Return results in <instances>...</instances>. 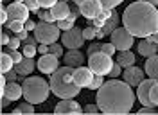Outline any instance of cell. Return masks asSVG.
Masks as SVG:
<instances>
[{"instance_id":"19","label":"cell","mask_w":158,"mask_h":115,"mask_svg":"<svg viewBox=\"0 0 158 115\" xmlns=\"http://www.w3.org/2000/svg\"><path fill=\"white\" fill-rule=\"evenodd\" d=\"M2 96L9 97L11 101H18L20 97L23 96V86L18 85L16 81H7V86H6V90L2 92Z\"/></svg>"},{"instance_id":"7","label":"cell","mask_w":158,"mask_h":115,"mask_svg":"<svg viewBox=\"0 0 158 115\" xmlns=\"http://www.w3.org/2000/svg\"><path fill=\"white\" fill-rule=\"evenodd\" d=\"M110 41L115 45L117 52H118V50H129L131 45L135 43V36H133L126 27H124V29L117 27L111 34H110Z\"/></svg>"},{"instance_id":"54","label":"cell","mask_w":158,"mask_h":115,"mask_svg":"<svg viewBox=\"0 0 158 115\" xmlns=\"http://www.w3.org/2000/svg\"><path fill=\"white\" fill-rule=\"evenodd\" d=\"M2 2H6V0H2Z\"/></svg>"},{"instance_id":"47","label":"cell","mask_w":158,"mask_h":115,"mask_svg":"<svg viewBox=\"0 0 158 115\" xmlns=\"http://www.w3.org/2000/svg\"><path fill=\"white\" fill-rule=\"evenodd\" d=\"M101 45H102V43H92V45H88V56L94 54V52H99V50H101Z\"/></svg>"},{"instance_id":"35","label":"cell","mask_w":158,"mask_h":115,"mask_svg":"<svg viewBox=\"0 0 158 115\" xmlns=\"http://www.w3.org/2000/svg\"><path fill=\"white\" fill-rule=\"evenodd\" d=\"M58 27L61 29V31H69V29H72V27H74V20H70V18L58 20Z\"/></svg>"},{"instance_id":"22","label":"cell","mask_w":158,"mask_h":115,"mask_svg":"<svg viewBox=\"0 0 158 115\" xmlns=\"http://www.w3.org/2000/svg\"><path fill=\"white\" fill-rule=\"evenodd\" d=\"M118 20H120V15H118L117 11L113 9V13H111V16L108 18V22H106V23H104V25L101 27V31L104 32V36L111 34V32H113V31H115V29L118 27Z\"/></svg>"},{"instance_id":"6","label":"cell","mask_w":158,"mask_h":115,"mask_svg":"<svg viewBox=\"0 0 158 115\" xmlns=\"http://www.w3.org/2000/svg\"><path fill=\"white\" fill-rule=\"evenodd\" d=\"M113 63H115V61L111 59V56L106 54V52H102V50L94 52V54L88 56V67L92 68V72L97 74V76H110Z\"/></svg>"},{"instance_id":"28","label":"cell","mask_w":158,"mask_h":115,"mask_svg":"<svg viewBox=\"0 0 158 115\" xmlns=\"http://www.w3.org/2000/svg\"><path fill=\"white\" fill-rule=\"evenodd\" d=\"M72 2H76V6H79L83 0H72ZM101 2H102V6H104L106 9H115L118 4H122L124 0H101Z\"/></svg>"},{"instance_id":"41","label":"cell","mask_w":158,"mask_h":115,"mask_svg":"<svg viewBox=\"0 0 158 115\" xmlns=\"http://www.w3.org/2000/svg\"><path fill=\"white\" fill-rule=\"evenodd\" d=\"M83 112H85V113H99L101 108H99V104H88V106L83 108Z\"/></svg>"},{"instance_id":"43","label":"cell","mask_w":158,"mask_h":115,"mask_svg":"<svg viewBox=\"0 0 158 115\" xmlns=\"http://www.w3.org/2000/svg\"><path fill=\"white\" fill-rule=\"evenodd\" d=\"M40 2V7H43V9H50L58 0H38Z\"/></svg>"},{"instance_id":"24","label":"cell","mask_w":158,"mask_h":115,"mask_svg":"<svg viewBox=\"0 0 158 115\" xmlns=\"http://www.w3.org/2000/svg\"><path fill=\"white\" fill-rule=\"evenodd\" d=\"M111 13H113V9H106V7H104V9L101 11V13H99V15H97V16H95L94 20H88L90 25H92V27L101 29L102 25H104V23H106V22H108V18L111 16Z\"/></svg>"},{"instance_id":"34","label":"cell","mask_w":158,"mask_h":115,"mask_svg":"<svg viewBox=\"0 0 158 115\" xmlns=\"http://www.w3.org/2000/svg\"><path fill=\"white\" fill-rule=\"evenodd\" d=\"M49 49H50V54H54L58 58L63 56V43H52V45H49Z\"/></svg>"},{"instance_id":"36","label":"cell","mask_w":158,"mask_h":115,"mask_svg":"<svg viewBox=\"0 0 158 115\" xmlns=\"http://www.w3.org/2000/svg\"><path fill=\"white\" fill-rule=\"evenodd\" d=\"M7 52L11 54V58L15 59V63H20L22 59H23V52H18V49H7Z\"/></svg>"},{"instance_id":"39","label":"cell","mask_w":158,"mask_h":115,"mask_svg":"<svg viewBox=\"0 0 158 115\" xmlns=\"http://www.w3.org/2000/svg\"><path fill=\"white\" fill-rule=\"evenodd\" d=\"M120 74H122V65L115 61V63H113V67H111V72H110V77H118Z\"/></svg>"},{"instance_id":"30","label":"cell","mask_w":158,"mask_h":115,"mask_svg":"<svg viewBox=\"0 0 158 115\" xmlns=\"http://www.w3.org/2000/svg\"><path fill=\"white\" fill-rule=\"evenodd\" d=\"M83 36H85V40L94 41V40L97 38V27H92V25L85 27V29H83Z\"/></svg>"},{"instance_id":"23","label":"cell","mask_w":158,"mask_h":115,"mask_svg":"<svg viewBox=\"0 0 158 115\" xmlns=\"http://www.w3.org/2000/svg\"><path fill=\"white\" fill-rule=\"evenodd\" d=\"M117 63H120V65H122V68L131 67V65H135V54H133L131 50H118Z\"/></svg>"},{"instance_id":"8","label":"cell","mask_w":158,"mask_h":115,"mask_svg":"<svg viewBox=\"0 0 158 115\" xmlns=\"http://www.w3.org/2000/svg\"><path fill=\"white\" fill-rule=\"evenodd\" d=\"M61 43H63L67 49H81L83 47V43H85L83 29H79V27L74 25L72 29L65 31L63 36H61Z\"/></svg>"},{"instance_id":"14","label":"cell","mask_w":158,"mask_h":115,"mask_svg":"<svg viewBox=\"0 0 158 115\" xmlns=\"http://www.w3.org/2000/svg\"><path fill=\"white\" fill-rule=\"evenodd\" d=\"M155 81H156V79L148 77V79H144V81L137 86V99L142 103V106H153L151 104V99H149V94H151V86L155 85Z\"/></svg>"},{"instance_id":"11","label":"cell","mask_w":158,"mask_h":115,"mask_svg":"<svg viewBox=\"0 0 158 115\" xmlns=\"http://www.w3.org/2000/svg\"><path fill=\"white\" fill-rule=\"evenodd\" d=\"M92 79H94V72H92V68L90 67H77L74 68V74H72V81L79 86V88H88L90 83H92Z\"/></svg>"},{"instance_id":"25","label":"cell","mask_w":158,"mask_h":115,"mask_svg":"<svg viewBox=\"0 0 158 115\" xmlns=\"http://www.w3.org/2000/svg\"><path fill=\"white\" fill-rule=\"evenodd\" d=\"M15 59L11 58L9 52H2L0 54V70H2V74H7L9 70H13L15 68Z\"/></svg>"},{"instance_id":"15","label":"cell","mask_w":158,"mask_h":115,"mask_svg":"<svg viewBox=\"0 0 158 115\" xmlns=\"http://www.w3.org/2000/svg\"><path fill=\"white\" fill-rule=\"evenodd\" d=\"M122 77H124V81H126V83H129L131 86H138L142 81H144V79H146V72H144L142 68L131 65V67L124 68V74H122Z\"/></svg>"},{"instance_id":"42","label":"cell","mask_w":158,"mask_h":115,"mask_svg":"<svg viewBox=\"0 0 158 115\" xmlns=\"http://www.w3.org/2000/svg\"><path fill=\"white\" fill-rule=\"evenodd\" d=\"M22 41H23V40H22V38H18V36H13V38H11V41H9V45H7V47H9V49H18L20 45H22Z\"/></svg>"},{"instance_id":"29","label":"cell","mask_w":158,"mask_h":115,"mask_svg":"<svg viewBox=\"0 0 158 115\" xmlns=\"http://www.w3.org/2000/svg\"><path fill=\"white\" fill-rule=\"evenodd\" d=\"M22 52H23V56H25V58H34V56H36V52H38V45L25 43V45L22 47Z\"/></svg>"},{"instance_id":"38","label":"cell","mask_w":158,"mask_h":115,"mask_svg":"<svg viewBox=\"0 0 158 115\" xmlns=\"http://www.w3.org/2000/svg\"><path fill=\"white\" fill-rule=\"evenodd\" d=\"M27 7H29V11H32V13H38L40 11V2L38 0H25L23 2Z\"/></svg>"},{"instance_id":"37","label":"cell","mask_w":158,"mask_h":115,"mask_svg":"<svg viewBox=\"0 0 158 115\" xmlns=\"http://www.w3.org/2000/svg\"><path fill=\"white\" fill-rule=\"evenodd\" d=\"M101 50L106 52V54H110V56H113V54L117 52V49H115V45H113L111 41H110V43H102V45H101Z\"/></svg>"},{"instance_id":"17","label":"cell","mask_w":158,"mask_h":115,"mask_svg":"<svg viewBox=\"0 0 158 115\" xmlns=\"http://www.w3.org/2000/svg\"><path fill=\"white\" fill-rule=\"evenodd\" d=\"M50 11H52V15H54V18H56V22L58 20H65V18H69V15H70V6L67 4V0H58L52 7H50Z\"/></svg>"},{"instance_id":"51","label":"cell","mask_w":158,"mask_h":115,"mask_svg":"<svg viewBox=\"0 0 158 115\" xmlns=\"http://www.w3.org/2000/svg\"><path fill=\"white\" fill-rule=\"evenodd\" d=\"M148 40H151L153 43H156V45H158V31H156V32H153L151 36H148Z\"/></svg>"},{"instance_id":"40","label":"cell","mask_w":158,"mask_h":115,"mask_svg":"<svg viewBox=\"0 0 158 115\" xmlns=\"http://www.w3.org/2000/svg\"><path fill=\"white\" fill-rule=\"evenodd\" d=\"M7 22H9V13H7V9L2 6V7H0V23H2V25H6Z\"/></svg>"},{"instance_id":"20","label":"cell","mask_w":158,"mask_h":115,"mask_svg":"<svg viewBox=\"0 0 158 115\" xmlns=\"http://www.w3.org/2000/svg\"><path fill=\"white\" fill-rule=\"evenodd\" d=\"M34 67H36V63H34V59H32V58H23L20 63L15 65V70L18 72L20 77H27L29 74H32Z\"/></svg>"},{"instance_id":"21","label":"cell","mask_w":158,"mask_h":115,"mask_svg":"<svg viewBox=\"0 0 158 115\" xmlns=\"http://www.w3.org/2000/svg\"><path fill=\"white\" fill-rule=\"evenodd\" d=\"M144 72L148 77L158 79V54H153L146 59V65H144Z\"/></svg>"},{"instance_id":"27","label":"cell","mask_w":158,"mask_h":115,"mask_svg":"<svg viewBox=\"0 0 158 115\" xmlns=\"http://www.w3.org/2000/svg\"><path fill=\"white\" fill-rule=\"evenodd\" d=\"M7 29L13 31L15 34H20V32L25 31V25H23V22H20V20H11V22H7Z\"/></svg>"},{"instance_id":"16","label":"cell","mask_w":158,"mask_h":115,"mask_svg":"<svg viewBox=\"0 0 158 115\" xmlns=\"http://www.w3.org/2000/svg\"><path fill=\"white\" fill-rule=\"evenodd\" d=\"M85 59H86V58L81 52V49H69V52L65 54V65L77 68L85 63Z\"/></svg>"},{"instance_id":"3","label":"cell","mask_w":158,"mask_h":115,"mask_svg":"<svg viewBox=\"0 0 158 115\" xmlns=\"http://www.w3.org/2000/svg\"><path fill=\"white\" fill-rule=\"evenodd\" d=\"M72 74H74V67H59L54 74H50V90L54 96L59 99H74L79 96V88L74 81H72Z\"/></svg>"},{"instance_id":"5","label":"cell","mask_w":158,"mask_h":115,"mask_svg":"<svg viewBox=\"0 0 158 115\" xmlns=\"http://www.w3.org/2000/svg\"><path fill=\"white\" fill-rule=\"evenodd\" d=\"M59 31L61 29L58 27V23H54V22H41L40 20V23H36V29H34V36L38 38V43L52 45L61 36Z\"/></svg>"},{"instance_id":"10","label":"cell","mask_w":158,"mask_h":115,"mask_svg":"<svg viewBox=\"0 0 158 115\" xmlns=\"http://www.w3.org/2000/svg\"><path fill=\"white\" fill-rule=\"evenodd\" d=\"M77 7H79V11H81V15L86 20H94L101 11L104 9V6H102L101 0H83Z\"/></svg>"},{"instance_id":"12","label":"cell","mask_w":158,"mask_h":115,"mask_svg":"<svg viewBox=\"0 0 158 115\" xmlns=\"http://www.w3.org/2000/svg\"><path fill=\"white\" fill-rule=\"evenodd\" d=\"M54 113H65V115H79L83 113V108L79 106L77 101L74 99H61L56 108H54Z\"/></svg>"},{"instance_id":"50","label":"cell","mask_w":158,"mask_h":115,"mask_svg":"<svg viewBox=\"0 0 158 115\" xmlns=\"http://www.w3.org/2000/svg\"><path fill=\"white\" fill-rule=\"evenodd\" d=\"M38 52H40V54H49V52H50L49 45H45V43H40V45H38Z\"/></svg>"},{"instance_id":"9","label":"cell","mask_w":158,"mask_h":115,"mask_svg":"<svg viewBox=\"0 0 158 115\" xmlns=\"http://www.w3.org/2000/svg\"><path fill=\"white\" fill-rule=\"evenodd\" d=\"M36 67L41 74H54L56 70L59 68V58L54 56V54H41V58L38 59V63H36Z\"/></svg>"},{"instance_id":"2","label":"cell","mask_w":158,"mask_h":115,"mask_svg":"<svg viewBox=\"0 0 158 115\" xmlns=\"http://www.w3.org/2000/svg\"><path fill=\"white\" fill-rule=\"evenodd\" d=\"M122 23L135 38H148L158 31V9L148 0L129 4L122 13Z\"/></svg>"},{"instance_id":"53","label":"cell","mask_w":158,"mask_h":115,"mask_svg":"<svg viewBox=\"0 0 158 115\" xmlns=\"http://www.w3.org/2000/svg\"><path fill=\"white\" fill-rule=\"evenodd\" d=\"M15 2H25V0H15Z\"/></svg>"},{"instance_id":"46","label":"cell","mask_w":158,"mask_h":115,"mask_svg":"<svg viewBox=\"0 0 158 115\" xmlns=\"http://www.w3.org/2000/svg\"><path fill=\"white\" fill-rule=\"evenodd\" d=\"M6 77H7V81H16V79H18V72H16V70H15V68H13V70H9V72H7V74H6Z\"/></svg>"},{"instance_id":"49","label":"cell","mask_w":158,"mask_h":115,"mask_svg":"<svg viewBox=\"0 0 158 115\" xmlns=\"http://www.w3.org/2000/svg\"><path fill=\"white\" fill-rule=\"evenodd\" d=\"M23 25H25V31H27V32H29V31H32V32H34V29H36V23H34L32 20H27Z\"/></svg>"},{"instance_id":"45","label":"cell","mask_w":158,"mask_h":115,"mask_svg":"<svg viewBox=\"0 0 158 115\" xmlns=\"http://www.w3.org/2000/svg\"><path fill=\"white\" fill-rule=\"evenodd\" d=\"M9 41H11L9 34H7L6 31H2V32H0V43H2L4 47H6V45H9Z\"/></svg>"},{"instance_id":"26","label":"cell","mask_w":158,"mask_h":115,"mask_svg":"<svg viewBox=\"0 0 158 115\" xmlns=\"http://www.w3.org/2000/svg\"><path fill=\"white\" fill-rule=\"evenodd\" d=\"M13 113H25V115H32L34 113V104H32V103H29V101H27V103H22V104L18 106V108H15V110H13Z\"/></svg>"},{"instance_id":"31","label":"cell","mask_w":158,"mask_h":115,"mask_svg":"<svg viewBox=\"0 0 158 115\" xmlns=\"http://www.w3.org/2000/svg\"><path fill=\"white\" fill-rule=\"evenodd\" d=\"M149 99H151V104H153V106H158V79L155 81V85L151 86Z\"/></svg>"},{"instance_id":"1","label":"cell","mask_w":158,"mask_h":115,"mask_svg":"<svg viewBox=\"0 0 158 115\" xmlns=\"http://www.w3.org/2000/svg\"><path fill=\"white\" fill-rule=\"evenodd\" d=\"M135 103V92L129 83L111 79L97 90V104L101 113L108 115H122L129 113Z\"/></svg>"},{"instance_id":"52","label":"cell","mask_w":158,"mask_h":115,"mask_svg":"<svg viewBox=\"0 0 158 115\" xmlns=\"http://www.w3.org/2000/svg\"><path fill=\"white\" fill-rule=\"evenodd\" d=\"M148 2H151L153 6H156V7H158V0H148Z\"/></svg>"},{"instance_id":"13","label":"cell","mask_w":158,"mask_h":115,"mask_svg":"<svg viewBox=\"0 0 158 115\" xmlns=\"http://www.w3.org/2000/svg\"><path fill=\"white\" fill-rule=\"evenodd\" d=\"M7 13H9V22L11 20H20V22H27L29 20V7L23 2H13L7 6Z\"/></svg>"},{"instance_id":"4","label":"cell","mask_w":158,"mask_h":115,"mask_svg":"<svg viewBox=\"0 0 158 115\" xmlns=\"http://www.w3.org/2000/svg\"><path fill=\"white\" fill-rule=\"evenodd\" d=\"M22 86H23V97H25V101L32 103L34 106L45 103L49 94L52 92L50 90V83H47L43 77H40V76H27L23 79Z\"/></svg>"},{"instance_id":"44","label":"cell","mask_w":158,"mask_h":115,"mask_svg":"<svg viewBox=\"0 0 158 115\" xmlns=\"http://www.w3.org/2000/svg\"><path fill=\"white\" fill-rule=\"evenodd\" d=\"M138 113H140V115H146V113H156V106H144V108H140V110H138Z\"/></svg>"},{"instance_id":"32","label":"cell","mask_w":158,"mask_h":115,"mask_svg":"<svg viewBox=\"0 0 158 115\" xmlns=\"http://www.w3.org/2000/svg\"><path fill=\"white\" fill-rule=\"evenodd\" d=\"M38 16L41 22H54V15H52V11L50 9H43V11H38Z\"/></svg>"},{"instance_id":"33","label":"cell","mask_w":158,"mask_h":115,"mask_svg":"<svg viewBox=\"0 0 158 115\" xmlns=\"http://www.w3.org/2000/svg\"><path fill=\"white\" fill-rule=\"evenodd\" d=\"M102 77H104V76H97V74H95V76H94V79H92V83H90L88 88H92V90H99L101 86L104 85V79H102Z\"/></svg>"},{"instance_id":"18","label":"cell","mask_w":158,"mask_h":115,"mask_svg":"<svg viewBox=\"0 0 158 115\" xmlns=\"http://www.w3.org/2000/svg\"><path fill=\"white\" fill-rule=\"evenodd\" d=\"M137 50H138V54H140V56L149 58V56H153V54H156L158 45H156V43H153V41L148 40V38H142L137 43Z\"/></svg>"},{"instance_id":"48","label":"cell","mask_w":158,"mask_h":115,"mask_svg":"<svg viewBox=\"0 0 158 115\" xmlns=\"http://www.w3.org/2000/svg\"><path fill=\"white\" fill-rule=\"evenodd\" d=\"M6 86H7V77H6V74H2L0 76V94L6 90Z\"/></svg>"}]
</instances>
